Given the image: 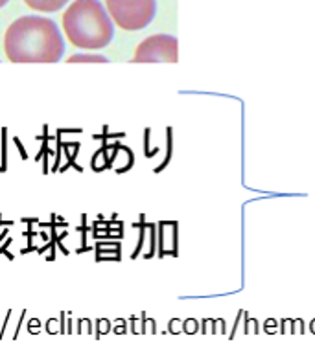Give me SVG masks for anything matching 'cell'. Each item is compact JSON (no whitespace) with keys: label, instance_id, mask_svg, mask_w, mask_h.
<instances>
[{"label":"cell","instance_id":"cell-1","mask_svg":"<svg viewBox=\"0 0 315 353\" xmlns=\"http://www.w3.org/2000/svg\"><path fill=\"white\" fill-rule=\"evenodd\" d=\"M4 52L11 63H57L65 55V39L52 19L26 15L8 28Z\"/></svg>","mask_w":315,"mask_h":353},{"label":"cell","instance_id":"cell-2","mask_svg":"<svg viewBox=\"0 0 315 353\" xmlns=\"http://www.w3.org/2000/svg\"><path fill=\"white\" fill-rule=\"evenodd\" d=\"M63 30L82 50H102L115 37V22L102 0H74L63 13Z\"/></svg>","mask_w":315,"mask_h":353},{"label":"cell","instance_id":"cell-3","mask_svg":"<svg viewBox=\"0 0 315 353\" xmlns=\"http://www.w3.org/2000/svg\"><path fill=\"white\" fill-rule=\"evenodd\" d=\"M105 8L116 26L126 32L144 30L157 15V0H105Z\"/></svg>","mask_w":315,"mask_h":353},{"label":"cell","instance_id":"cell-4","mask_svg":"<svg viewBox=\"0 0 315 353\" xmlns=\"http://www.w3.org/2000/svg\"><path fill=\"white\" fill-rule=\"evenodd\" d=\"M177 37L168 33H157L144 39L133 55V63H177L179 46Z\"/></svg>","mask_w":315,"mask_h":353},{"label":"cell","instance_id":"cell-5","mask_svg":"<svg viewBox=\"0 0 315 353\" xmlns=\"http://www.w3.org/2000/svg\"><path fill=\"white\" fill-rule=\"evenodd\" d=\"M70 0H24L28 8H32L41 13H55V11L63 10Z\"/></svg>","mask_w":315,"mask_h":353},{"label":"cell","instance_id":"cell-6","mask_svg":"<svg viewBox=\"0 0 315 353\" xmlns=\"http://www.w3.org/2000/svg\"><path fill=\"white\" fill-rule=\"evenodd\" d=\"M107 57L104 55H96V54H76L72 55L68 63H107Z\"/></svg>","mask_w":315,"mask_h":353},{"label":"cell","instance_id":"cell-7","mask_svg":"<svg viewBox=\"0 0 315 353\" xmlns=\"http://www.w3.org/2000/svg\"><path fill=\"white\" fill-rule=\"evenodd\" d=\"M8 2H10V0H0V8H4V6L8 4Z\"/></svg>","mask_w":315,"mask_h":353}]
</instances>
